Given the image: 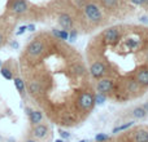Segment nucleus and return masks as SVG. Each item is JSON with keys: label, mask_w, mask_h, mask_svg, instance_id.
<instances>
[{"label": "nucleus", "mask_w": 148, "mask_h": 142, "mask_svg": "<svg viewBox=\"0 0 148 142\" xmlns=\"http://www.w3.org/2000/svg\"><path fill=\"white\" fill-rule=\"evenodd\" d=\"M83 9H84V13H86L87 18H88L90 21H92V22H100V21H101L103 14L97 5L92 4V3H88V4H86L83 7Z\"/></svg>", "instance_id": "nucleus-1"}, {"label": "nucleus", "mask_w": 148, "mask_h": 142, "mask_svg": "<svg viewBox=\"0 0 148 142\" xmlns=\"http://www.w3.org/2000/svg\"><path fill=\"white\" fill-rule=\"evenodd\" d=\"M78 105L82 110H84V111H90L95 105L94 96H92L91 93H88V92H83V93L78 97Z\"/></svg>", "instance_id": "nucleus-2"}, {"label": "nucleus", "mask_w": 148, "mask_h": 142, "mask_svg": "<svg viewBox=\"0 0 148 142\" xmlns=\"http://www.w3.org/2000/svg\"><path fill=\"white\" fill-rule=\"evenodd\" d=\"M44 52V43L40 40H34L26 48V53L31 57H38Z\"/></svg>", "instance_id": "nucleus-3"}, {"label": "nucleus", "mask_w": 148, "mask_h": 142, "mask_svg": "<svg viewBox=\"0 0 148 142\" xmlns=\"http://www.w3.org/2000/svg\"><path fill=\"white\" fill-rule=\"evenodd\" d=\"M9 9L16 14H23L29 10V5L26 0H12L9 4Z\"/></svg>", "instance_id": "nucleus-4"}, {"label": "nucleus", "mask_w": 148, "mask_h": 142, "mask_svg": "<svg viewBox=\"0 0 148 142\" xmlns=\"http://www.w3.org/2000/svg\"><path fill=\"white\" fill-rule=\"evenodd\" d=\"M103 36H104V40L107 41L108 44H116L120 40V31L116 27H109L108 30L104 31Z\"/></svg>", "instance_id": "nucleus-5"}, {"label": "nucleus", "mask_w": 148, "mask_h": 142, "mask_svg": "<svg viewBox=\"0 0 148 142\" xmlns=\"http://www.w3.org/2000/svg\"><path fill=\"white\" fill-rule=\"evenodd\" d=\"M105 71H107V69H105V66L100 61L94 62V64L91 65V67H90V74H91V76L95 79H100L105 74Z\"/></svg>", "instance_id": "nucleus-6"}, {"label": "nucleus", "mask_w": 148, "mask_h": 142, "mask_svg": "<svg viewBox=\"0 0 148 142\" xmlns=\"http://www.w3.org/2000/svg\"><path fill=\"white\" fill-rule=\"evenodd\" d=\"M113 87H114V81L112 79H103L97 83V92L99 93H103V94H107L109 92H112Z\"/></svg>", "instance_id": "nucleus-7"}, {"label": "nucleus", "mask_w": 148, "mask_h": 142, "mask_svg": "<svg viewBox=\"0 0 148 142\" xmlns=\"http://www.w3.org/2000/svg\"><path fill=\"white\" fill-rule=\"evenodd\" d=\"M33 136L38 140H44L48 136V127L46 124H36L33 128Z\"/></svg>", "instance_id": "nucleus-8"}, {"label": "nucleus", "mask_w": 148, "mask_h": 142, "mask_svg": "<svg viewBox=\"0 0 148 142\" xmlns=\"http://www.w3.org/2000/svg\"><path fill=\"white\" fill-rule=\"evenodd\" d=\"M59 25L62 27V30H70L73 27V20L68 13H61L59 16Z\"/></svg>", "instance_id": "nucleus-9"}, {"label": "nucleus", "mask_w": 148, "mask_h": 142, "mask_svg": "<svg viewBox=\"0 0 148 142\" xmlns=\"http://www.w3.org/2000/svg\"><path fill=\"white\" fill-rule=\"evenodd\" d=\"M29 116H30V122L33 125L40 124L42 120H43V112L39 111V110H33V111L29 112Z\"/></svg>", "instance_id": "nucleus-10"}, {"label": "nucleus", "mask_w": 148, "mask_h": 142, "mask_svg": "<svg viewBox=\"0 0 148 142\" xmlns=\"http://www.w3.org/2000/svg\"><path fill=\"white\" fill-rule=\"evenodd\" d=\"M136 81H138V84H140L143 87L148 85V70L147 69H142L138 71V74H136Z\"/></svg>", "instance_id": "nucleus-11"}, {"label": "nucleus", "mask_w": 148, "mask_h": 142, "mask_svg": "<svg viewBox=\"0 0 148 142\" xmlns=\"http://www.w3.org/2000/svg\"><path fill=\"white\" fill-rule=\"evenodd\" d=\"M134 140L136 142H148V131L147 129H138L134 133Z\"/></svg>", "instance_id": "nucleus-12"}, {"label": "nucleus", "mask_w": 148, "mask_h": 142, "mask_svg": "<svg viewBox=\"0 0 148 142\" xmlns=\"http://www.w3.org/2000/svg\"><path fill=\"white\" fill-rule=\"evenodd\" d=\"M13 81H14V87L16 89H17V92L21 94V96H25V81L22 80L21 78H14L13 79Z\"/></svg>", "instance_id": "nucleus-13"}, {"label": "nucleus", "mask_w": 148, "mask_h": 142, "mask_svg": "<svg viewBox=\"0 0 148 142\" xmlns=\"http://www.w3.org/2000/svg\"><path fill=\"white\" fill-rule=\"evenodd\" d=\"M147 114L148 112L143 109V106H136L135 109L133 110V116L135 118V119H144V118L147 116Z\"/></svg>", "instance_id": "nucleus-14"}, {"label": "nucleus", "mask_w": 148, "mask_h": 142, "mask_svg": "<svg viewBox=\"0 0 148 142\" xmlns=\"http://www.w3.org/2000/svg\"><path fill=\"white\" fill-rule=\"evenodd\" d=\"M52 34H53L57 39H60V40H68V39H69V32H68L66 30H57V28H53Z\"/></svg>", "instance_id": "nucleus-15"}, {"label": "nucleus", "mask_w": 148, "mask_h": 142, "mask_svg": "<svg viewBox=\"0 0 148 142\" xmlns=\"http://www.w3.org/2000/svg\"><path fill=\"white\" fill-rule=\"evenodd\" d=\"M72 72L74 74V75H77V76H81V75H84L86 69H84L83 65L77 64V65H74V66L72 67Z\"/></svg>", "instance_id": "nucleus-16"}, {"label": "nucleus", "mask_w": 148, "mask_h": 142, "mask_svg": "<svg viewBox=\"0 0 148 142\" xmlns=\"http://www.w3.org/2000/svg\"><path fill=\"white\" fill-rule=\"evenodd\" d=\"M0 74H1V76L4 79H7V80H12L13 79V74L10 69H8V67H0Z\"/></svg>", "instance_id": "nucleus-17"}, {"label": "nucleus", "mask_w": 148, "mask_h": 142, "mask_svg": "<svg viewBox=\"0 0 148 142\" xmlns=\"http://www.w3.org/2000/svg\"><path fill=\"white\" fill-rule=\"evenodd\" d=\"M29 89H30V92L33 94L40 93V92H42V87H40V84H39L38 81H31L30 85H29Z\"/></svg>", "instance_id": "nucleus-18"}, {"label": "nucleus", "mask_w": 148, "mask_h": 142, "mask_svg": "<svg viewBox=\"0 0 148 142\" xmlns=\"http://www.w3.org/2000/svg\"><path fill=\"white\" fill-rule=\"evenodd\" d=\"M94 99H95V105H103L107 101V94H103L97 92V94L94 97Z\"/></svg>", "instance_id": "nucleus-19"}, {"label": "nucleus", "mask_w": 148, "mask_h": 142, "mask_svg": "<svg viewBox=\"0 0 148 142\" xmlns=\"http://www.w3.org/2000/svg\"><path fill=\"white\" fill-rule=\"evenodd\" d=\"M133 125H134V122H127V123H125V124H122V125L116 127L114 129H113V133H117V132H121V131H125V129H127V128L133 127Z\"/></svg>", "instance_id": "nucleus-20"}, {"label": "nucleus", "mask_w": 148, "mask_h": 142, "mask_svg": "<svg viewBox=\"0 0 148 142\" xmlns=\"http://www.w3.org/2000/svg\"><path fill=\"white\" fill-rule=\"evenodd\" d=\"M118 0H103V4L105 8H114L117 5Z\"/></svg>", "instance_id": "nucleus-21"}, {"label": "nucleus", "mask_w": 148, "mask_h": 142, "mask_svg": "<svg viewBox=\"0 0 148 142\" xmlns=\"http://www.w3.org/2000/svg\"><path fill=\"white\" fill-rule=\"evenodd\" d=\"M95 140H96V142H104V141H108V140H109V136H108V135H104V133H99V135H96Z\"/></svg>", "instance_id": "nucleus-22"}, {"label": "nucleus", "mask_w": 148, "mask_h": 142, "mask_svg": "<svg viewBox=\"0 0 148 142\" xmlns=\"http://www.w3.org/2000/svg\"><path fill=\"white\" fill-rule=\"evenodd\" d=\"M138 44H139V41L138 40H134V39H127L126 40V45L129 47V48H136L138 47Z\"/></svg>", "instance_id": "nucleus-23"}, {"label": "nucleus", "mask_w": 148, "mask_h": 142, "mask_svg": "<svg viewBox=\"0 0 148 142\" xmlns=\"http://www.w3.org/2000/svg\"><path fill=\"white\" fill-rule=\"evenodd\" d=\"M77 36H78V34H77V31L75 30H72V32H69V39L68 40L69 41H75V39H77Z\"/></svg>", "instance_id": "nucleus-24"}, {"label": "nucleus", "mask_w": 148, "mask_h": 142, "mask_svg": "<svg viewBox=\"0 0 148 142\" xmlns=\"http://www.w3.org/2000/svg\"><path fill=\"white\" fill-rule=\"evenodd\" d=\"M25 31H27V26H20L18 27V30L16 31V35H22V34H25Z\"/></svg>", "instance_id": "nucleus-25"}, {"label": "nucleus", "mask_w": 148, "mask_h": 142, "mask_svg": "<svg viewBox=\"0 0 148 142\" xmlns=\"http://www.w3.org/2000/svg\"><path fill=\"white\" fill-rule=\"evenodd\" d=\"M60 136H61V138H65V140L70 138V133L66 132V131H60Z\"/></svg>", "instance_id": "nucleus-26"}, {"label": "nucleus", "mask_w": 148, "mask_h": 142, "mask_svg": "<svg viewBox=\"0 0 148 142\" xmlns=\"http://www.w3.org/2000/svg\"><path fill=\"white\" fill-rule=\"evenodd\" d=\"M133 4H135V5H142V4H144V1L146 0H130Z\"/></svg>", "instance_id": "nucleus-27"}, {"label": "nucleus", "mask_w": 148, "mask_h": 142, "mask_svg": "<svg viewBox=\"0 0 148 142\" xmlns=\"http://www.w3.org/2000/svg\"><path fill=\"white\" fill-rule=\"evenodd\" d=\"M27 31H30V32H34V31H35V25H33V23L27 25Z\"/></svg>", "instance_id": "nucleus-28"}, {"label": "nucleus", "mask_w": 148, "mask_h": 142, "mask_svg": "<svg viewBox=\"0 0 148 142\" xmlns=\"http://www.w3.org/2000/svg\"><path fill=\"white\" fill-rule=\"evenodd\" d=\"M139 21H140L142 23H148V17L147 16H142V17L139 18Z\"/></svg>", "instance_id": "nucleus-29"}, {"label": "nucleus", "mask_w": 148, "mask_h": 142, "mask_svg": "<svg viewBox=\"0 0 148 142\" xmlns=\"http://www.w3.org/2000/svg\"><path fill=\"white\" fill-rule=\"evenodd\" d=\"M10 45H12V48H14V49H17L18 47H20V45H18L17 41H12V43H10Z\"/></svg>", "instance_id": "nucleus-30"}, {"label": "nucleus", "mask_w": 148, "mask_h": 142, "mask_svg": "<svg viewBox=\"0 0 148 142\" xmlns=\"http://www.w3.org/2000/svg\"><path fill=\"white\" fill-rule=\"evenodd\" d=\"M3 43H4V36H3L1 32H0V47L3 45Z\"/></svg>", "instance_id": "nucleus-31"}, {"label": "nucleus", "mask_w": 148, "mask_h": 142, "mask_svg": "<svg viewBox=\"0 0 148 142\" xmlns=\"http://www.w3.org/2000/svg\"><path fill=\"white\" fill-rule=\"evenodd\" d=\"M143 109H144V110H146V111L148 112V102H146V103L143 105Z\"/></svg>", "instance_id": "nucleus-32"}, {"label": "nucleus", "mask_w": 148, "mask_h": 142, "mask_svg": "<svg viewBox=\"0 0 148 142\" xmlns=\"http://www.w3.org/2000/svg\"><path fill=\"white\" fill-rule=\"evenodd\" d=\"M26 142H36V141H35V140H27Z\"/></svg>", "instance_id": "nucleus-33"}, {"label": "nucleus", "mask_w": 148, "mask_h": 142, "mask_svg": "<svg viewBox=\"0 0 148 142\" xmlns=\"http://www.w3.org/2000/svg\"><path fill=\"white\" fill-rule=\"evenodd\" d=\"M144 4H147V5H148V0H146V1H144Z\"/></svg>", "instance_id": "nucleus-34"}, {"label": "nucleus", "mask_w": 148, "mask_h": 142, "mask_svg": "<svg viewBox=\"0 0 148 142\" xmlns=\"http://www.w3.org/2000/svg\"><path fill=\"white\" fill-rule=\"evenodd\" d=\"M1 66H3V62H1V61H0V67H1Z\"/></svg>", "instance_id": "nucleus-35"}, {"label": "nucleus", "mask_w": 148, "mask_h": 142, "mask_svg": "<svg viewBox=\"0 0 148 142\" xmlns=\"http://www.w3.org/2000/svg\"><path fill=\"white\" fill-rule=\"evenodd\" d=\"M79 142H87L86 140H82V141H79Z\"/></svg>", "instance_id": "nucleus-36"}]
</instances>
